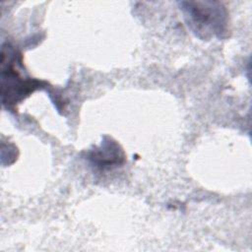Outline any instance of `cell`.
<instances>
[{"instance_id":"6da1fadb","label":"cell","mask_w":252,"mask_h":252,"mask_svg":"<svg viewBox=\"0 0 252 252\" xmlns=\"http://www.w3.org/2000/svg\"><path fill=\"white\" fill-rule=\"evenodd\" d=\"M190 30L201 39L221 38L228 26V13L218 1H181L179 3Z\"/></svg>"},{"instance_id":"7a4b0ae2","label":"cell","mask_w":252,"mask_h":252,"mask_svg":"<svg viewBox=\"0 0 252 252\" xmlns=\"http://www.w3.org/2000/svg\"><path fill=\"white\" fill-rule=\"evenodd\" d=\"M17 52L9 45L2 46V101L7 107L19 103L36 89L40 88L41 82L32 79H24L18 72Z\"/></svg>"},{"instance_id":"3957f363","label":"cell","mask_w":252,"mask_h":252,"mask_svg":"<svg viewBox=\"0 0 252 252\" xmlns=\"http://www.w3.org/2000/svg\"><path fill=\"white\" fill-rule=\"evenodd\" d=\"M90 159L99 167L110 168L113 165L122 163L124 155L115 142L107 140L101 144L99 149H95L91 153Z\"/></svg>"}]
</instances>
